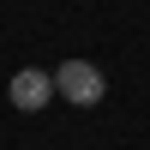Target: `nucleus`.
<instances>
[{"label":"nucleus","instance_id":"1","mask_svg":"<svg viewBox=\"0 0 150 150\" xmlns=\"http://www.w3.org/2000/svg\"><path fill=\"white\" fill-rule=\"evenodd\" d=\"M54 96L60 102H78V108H96L108 96V78H102V66L96 60H60V72H54Z\"/></svg>","mask_w":150,"mask_h":150},{"label":"nucleus","instance_id":"2","mask_svg":"<svg viewBox=\"0 0 150 150\" xmlns=\"http://www.w3.org/2000/svg\"><path fill=\"white\" fill-rule=\"evenodd\" d=\"M6 96H12V108H18V114H36V108L54 102V72H42V66H18V72H12V84H6Z\"/></svg>","mask_w":150,"mask_h":150}]
</instances>
